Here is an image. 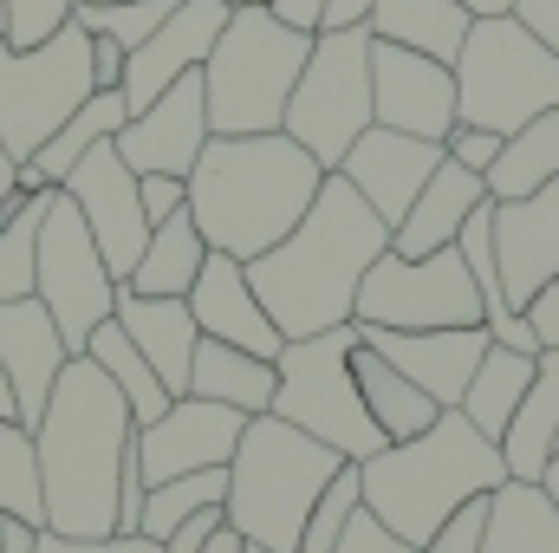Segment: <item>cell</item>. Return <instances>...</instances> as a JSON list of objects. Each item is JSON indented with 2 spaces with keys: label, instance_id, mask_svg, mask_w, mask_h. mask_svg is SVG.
Returning a JSON list of instances; mask_svg holds the SVG:
<instances>
[{
  "label": "cell",
  "instance_id": "51",
  "mask_svg": "<svg viewBox=\"0 0 559 553\" xmlns=\"http://www.w3.org/2000/svg\"><path fill=\"white\" fill-rule=\"evenodd\" d=\"M365 13H371V0H325L319 26H365Z\"/></svg>",
  "mask_w": 559,
  "mask_h": 553
},
{
  "label": "cell",
  "instance_id": "55",
  "mask_svg": "<svg viewBox=\"0 0 559 553\" xmlns=\"http://www.w3.org/2000/svg\"><path fill=\"white\" fill-rule=\"evenodd\" d=\"M540 489H547V495L559 502V449H554V462H547V475H540Z\"/></svg>",
  "mask_w": 559,
  "mask_h": 553
},
{
  "label": "cell",
  "instance_id": "59",
  "mask_svg": "<svg viewBox=\"0 0 559 553\" xmlns=\"http://www.w3.org/2000/svg\"><path fill=\"white\" fill-rule=\"evenodd\" d=\"M248 553H267V548H248Z\"/></svg>",
  "mask_w": 559,
  "mask_h": 553
},
{
  "label": "cell",
  "instance_id": "30",
  "mask_svg": "<svg viewBox=\"0 0 559 553\" xmlns=\"http://www.w3.org/2000/svg\"><path fill=\"white\" fill-rule=\"evenodd\" d=\"M352 339H358V332H352ZM352 378H358V398H365L371 423L384 430V443H411V436H423V430L442 416L417 385H411L404 372H391L371 345H352Z\"/></svg>",
  "mask_w": 559,
  "mask_h": 553
},
{
  "label": "cell",
  "instance_id": "37",
  "mask_svg": "<svg viewBox=\"0 0 559 553\" xmlns=\"http://www.w3.org/2000/svg\"><path fill=\"white\" fill-rule=\"evenodd\" d=\"M0 515H20V521L46 528V502H39V456H33V430H20L13 416H0Z\"/></svg>",
  "mask_w": 559,
  "mask_h": 553
},
{
  "label": "cell",
  "instance_id": "21",
  "mask_svg": "<svg viewBox=\"0 0 559 553\" xmlns=\"http://www.w3.org/2000/svg\"><path fill=\"white\" fill-rule=\"evenodd\" d=\"M66 339L52 326V313L39 299H0V372L13 385V411H20V430H33L59 372H66Z\"/></svg>",
  "mask_w": 559,
  "mask_h": 553
},
{
  "label": "cell",
  "instance_id": "36",
  "mask_svg": "<svg viewBox=\"0 0 559 553\" xmlns=\"http://www.w3.org/2000/svg\"><path fill=\"white\" fill-rule=\"evenodd\" d=\"M228 502V469H202V475H176V482H156L150 495H143V541H169L189 515H202V508H222Z\"/></svg>",
  "mask_w": 559,
  "mask_h": 553
},
{
  "label": "cell",
  "instance_id": "25",
  "mask_svg": "<svg viewBox=\"0 0 559 553\" xmlns=\"http://www.w3.org/2000/svg\"><path fill=\"white\" fill-rule=\"evenodd\" d=\"M559 449V352L534 358V385L527 398L514 404L508 430H501V462H508V482H540L547 462Z\"/></svg>",
  "mask_w": 559,
  "mask_h": 553
},
{
  "label": "cell",
  "instance_id": "46",
  "mask_svg": "<svg viewBox=\"0 0 559 553\" xmlns=\"http://www.w3.org/2000/svg\"><path fill=\"white\" fill-rule=\"evenodd\" d=\"M521 319L534 326L540 352H559V280H554V286H540V293H534V306H527Z\"/></svg>",
  "mask_w": 559,
  "mask_h": 553
},
{
  "label": "cell",
  "instance_id": "6",
  "mask_svg": "<svg viewBox=\"0 0 559 553\" xmlns=\"http://www.w3.org/2000/svg\"><path fill=\"white\" fill-rule=\"evenodd\" d=\"M306 52H312V33L286 26L274 7H235L228 26H222V39H215V52H209V66H202L209 131L215 138L280 131Z\"/></svg>",
  "mask_w": 559,
  "mask_h": 553
},
{
  "label": "cell",
  "instance_id": "57",
  "mask_svg": "<svg viewBox=\"0 0 559 553\" xmlns=\"http://www.w3.org/2000/svg\"><path fill=\"white\" fill-rule=\"evenodd\" d=\"M222 7H274V0H222Z\"/></svg>",
  "mask_w": 559,
  "mask_h": 553
},
{
  "label": "cell",
  "instance_id": "22",
  "mask_svg": "<svg viewBox=\"0 0 559 553\" xmlns=\"http://www.w3.org/2000/svg\"><path fill=\"white\" fill-rule=\"evenodd\" d=\"M189 313H195V332H202V339H222V345H235V352L280 358V345H286L274 332V319H267V306L254 299L248 268H241L235 255H215V248H209L202 274L189 286Z\"/></svg>",
  "mask_w": 559,
  "mask_h": 553
},
{
  "label": "cell",
  "instance_id": "54",
  "mask_svg": "<svg viewBox=\"0 0 559 553\" xmlns=\"http://www.w3.org/2000/svg\"><path fill=\"white\" fill-rule=\"evenodd\" d=\"M209 553H248V541H241V534H235V528H222V534H215V541H209Z\"/></svg>",
  "mask_w": 559,
  "mask_h": 553
},
{
  "label": "cell",
  "instance_id": "50",
  "mask_svg": "<svg viewBox=\"0 0 559 553\" xmlns=\"http://www.w3.org/2000/svg\"><path fill=\"white\" fill-rule=\"evenodd\" d=\"M274 13L286 26H299V33H319V20H325V0H274Z\"/></svg>",
  "mask_w": 559,
  "mask_h": 553
},
{
  "label": "cell",
  "instance_id": "43",
  "mask_svg": "<svg viewBox=\"0 0 559 553\" xmlns=\"http://www.w3.org/2000/svg\"><path fill=\"white\" fill-rule=\"evenodd\" d=\"M332 553H423V548L397 541V534H391V528H384V521H378V515H371L365 502H358V515L345 521V541H338Z\"/></svg>",
  "mask_w": 559,
  "mask_h": 553
},
{
  "label": "cell",
  "instance_id": "56",
  "mask_svg": "<svg viewBox=\"0 0 559 553\" xmlns=\"http://www.w3.org/2000/svg\"><path fill=\"white\" fill-rule=\"evenodd\" d=\"M0 416H13V423H20V411H13V385H7V372H0Z\"/></svg>",
  "mask_w": 559,
  "mask_h": 553
},
{
  "label": "cell",
  "instance_id": "44",
  "mask_svg": "<svg viewBox=\"0 0 559 553\" xmlns=\"http://www.w3.org/2000/svg\"><path fill=\"white\" fill-rule=\"evenodd\" d=\"M138 196H143L150 228H156V222H169L176 209H189V183H182V176H138Z\"/></svg>",
  "mask_w": 559,
  "mask_h": 553
},
{
  "label": "cell",
  "instance_id": "15",
  "mask_svg": "<svg viewBox=\"0 0 559 553\" xmlns=\"http://www.w3.org/2000/svg\"><path fill=\"white\" fill-rule=\"evenodd\" d=\"M248 416L209 398H176L150 430H138V469L143 489L176 482V475H202V469H228L235 443H241Z\"/></svg>",
  "mask_w": 559,
  "mask_h": 553
},
{
  "label": "cell",
  "instance_id": "10",
  "mask_svg": "<svg viewBox=\"0 0 559 553\" xmlns=\"http://www.w3.org/2000/svg\"><path fill=\"white\" fill-rule=\"evenodd\" d=\"M98 92L92 79V33L66 20L46 46H0V143L13 163H26L85 98Z\"/></svg>",
  "mask_w": 559,
  "mask_h": 553
},
{
  "label": "cell",
  "instance_id": "5",
  "mask_svg": "<svg viewBox=\"0 0 559 553\" xmlns=\"http://www.w3.org/2000/svg\"><path fill=\"white\" fill-rule=\"evenodd\" d=\"M338 469H345V456L312 443L306 430H293L280 416H248V430H241V443L228 456V502H222V515H228V528L248 548L293 553L312 502L332 489Z\"/></svg>",
  "mask_w": 559,
  "mask_h": 553
},
{
  "label": "cell",
  "instance_id": "38",
  "mask_svg": "<svg viewBox=\"0 0 559 553\" xmlns=\"http://www.w3.org/2000/svg\"><path fill=\"white\" fill-rule=\"evenodd\" d=\"M176 7H182V0H111V7H72V20H79L85 33H105V39H118L124 52H138Z\"/></svg>",
  "mask_w": 559,
  "mask_h": 553
},
{
  "label": "cell",
  "instance_id": "9",
  "mask_svg": "<svg viewBox=\"0 0 559 553\" xmlns=\"http://www.w3.org/2000/svg\"><path fill=\"white\" fill-rule=\"evenodd\" d=\"M352 326L338 332H319V339H286L274 358L280 372V391H274V411L280 423L306 430L312 443L338 449L345 462H365L384 449V430L371 423L365 398H358V378H352Z\"/></svg>",
  "mask_w": 559,
  "mask_h": 553
},
{
  "label": "cell",
  "instance_id": "3",
  "mask_svg": "<svg viewBox=\"0 0 559 553\" xmlns=\"http://www.w3.org/2000/svg\"><path fill=\"white\" fill-rule=\"evenodd\" d=\"M325 176L332 169H319L286 131L209 138L189 169V222L202 228V242L215 255L254 261L306 222Z\"/></svg>",
  "mask_w": 559,
  "mask_h": 553
},
{
  "label": "cell",
  "instance_id": "49",
  "mask_svg": "<svg viewBox=\"0 0 559 553\" xmlns=\"http://www.w3.org/2000/svg\"><path fill=\"white\" fill-rule=\"evenodd\" d=\"M39 534H46V528H33V521H20V515H0V553H33Z\"/></svg>",
  "mask_w": 559,
  "mask_h": 553
},
{
  "label": "cell",
  "instance_id": "48",
  "mask_svg": "<svg viewBox=\"0 0 559 553\" xmlns=\"http://www.w3.org/2000/svg\"><path fill=\"white\" fill-rule=\"evenodd\" d=\"M124 46L118 39H105V33H92V79H98V92H118L124 85Z\"/></svg>",
  "mask_w": 559,
  "mask_h": 553
},
{
  "label": "cell",
  "instance_id": "34",
  "mask_svg": "<svg viewBox=\"0 0 559 553\" xmlns=\"http://www.w3.org/2000/svg\"><path fill=\"white\" fill-rule=\"evenodd\" d=\"M85 358H92V365H98V372L118 385V398L131 404V423H138V430H150L156 416L176 404V398L163 391V378L150 372V358H143L138 345L124 339V326H118V319H105V326L85 339Z\"/></svg>",
  "mask_w": 559,
  "mask_h": 553
},
{
  "label": "cell",
  "instance_id": "16",
  "mask_svg": "<svg viewBox=\"0 0 559 553\" xmlns=\"http://www.w3.org/2000/svg\"><path fill=\"white\" fill-rule=\"evenodd\" d=\"M209 138H215V131H209L202 72H189V79H176L156 105H143L138 118H124V131L111 143H118V156H124L131 176H182V183H189V169H195V156H202Z\"/></svg>",
  "mask_w": 559,
  "mask_h": 553
},
{
  "label": "cell",
  "instance_id": "28",
  "mask_svg": "<svg viewBox=\"0 0 559 553\" xmlns=\"http://www.w3.org/2000/svg\"><path fill=\"white\" fill-rule=\"evenodd\" d=\"M365 26H371V39H391V46H411L423 59L455 66V52H462L475 13L455 7V0H371Z\"/></svg>",
  "mask_w": 559,
  "mask_h": 553
},
{
  "label": "cell",
  "instance_id": "23",
  "mask_svg": "<svg viewBox=\"0 0 559 553\" xmlns=\"http://www.w3.org/2000/svg\"><path fill=\"white\" fill-rule=\"evenodd\" d=\"M481 202H488V183H481L475 169H462V163L442 156V169L423 183V196L411 202V215L391 228V255L423 261V255H436V248H455L462 222H468Z\"/></svg>",
  "mask_w": 559,
  "mask_h": 553
},
{
  "label": "cell",
  "instance_id": "42",
  "mask_svg": "<svg viewBox=\"0 0 559 553\" xmlns=\"http://www.w3.org/2000/svg\"><path fill=\"white\" fill-rule=\"evenodd\" d=\"M501 143L508 138H495V131H481V125H455V131L442 138V156L462 163V169H475V176H488L495 156H501Z\"/></svg>",
  "mask_w": 559,
  "mask_h": 553
},
{
  "label": "cell",
  "instance_id": "11",
  "mask_svg": "<svg viewBox=\"0 0 559 553\" xmlns=\"http://www.w3.org/2000/svg\"><path fill=\"white\" fill-rule=\"evenodd\" d=\"M33 299L52 313V326H59V339H66L72 358H79L85 339L118 313V280H111L105 255H98V242H92V228H85V215L72 209L66 189L52 196V209H46V222H39Z\"/></svg>",
  "mask_w": 559,
  "mask_h": 553
},
{
  "label": "cell",
  "instance_id": "32",
  "mask_svg": "<svg viewBox=\"0 0 559 553\" xmlns=\"http://www.w3.org/2000/svg\"><path fill=\"white\" fill-rule=\"evenodd\" d=\"M481 183H488V202H521V196H540L547 183H559V105L501 143V156Z\"/></svg>",
  "mask_w": 559,
  "mask_h": 553
},
{
  "label": "cell",
  "instance_id": "47",
  "mask_svg": "<svg viewBox=\"0 0 559 553\" xmlns=\"http://www.w3.org/2000/svg\"><path fill=\"white\" fill-rule=\"evenodd\" d=\"M514 20H521L547 52H559V0H514Z\"/></svg>",
  "mask_w": 559,
  "mask_h": 553
},
{
  "label": "cell",
  "instance_id": "60",
  "mask_svg": "<svg viewBox=\"0 0 559 553\" xmlns=\"http://www.w3.org/2000/svg\"><path fill=\"white\" fill-rule=\"evenodd\" d=\"M0 33H7V20H0Z\"/></svg>",
  "mask_w": 559,
  "mask_h": 553
},
{
  "label": "cell",
  "instance_id": "40",
  "mask_svg": "<svg viewBox=\"0 0 559 553\" xmlns=\"http://www.w3.org/2000/svg\"><path fill=\"white\" fill-rule=\"evenodd\" d=\"M0 20H7V33H0V46H46L66 20H72V0H0Z\"/></svg>",
  "mask_w": 559,
  "mask_h": 553
},
{
  "label": "cell",
  "instance_id": "19",
  "mask_svg": "<svg viewBox=\"0 0 559 553\" xmlns=\"http://www.w3.org/2000/svg\"><path fill=\"white\" fill-rule=\"evenodd\" d=\"M495 274L508 313H527L534 293L559 280V183L521 202H495Z\"/></svg>",
  "mask_w": 559,
  "mask_h": 553
},
{
  "label": "cell",
  "instance_id": "7",
  "mask_svg": "<svg viewBox=\"0 0 559 553\" xmlns=\"http://www.w3.org/2000/svg\"><path fill=\"white\" fill-rule=\"evenodd\" d=\"M449 72H455V125H481L495 138H514L521 125L559 105V52H547L514 13L475 20Z\"/></svg>",
  "mask_w": 559,
  "mask_h": 553
},
{
  "label": "cell",
  "instance_id": "4",
  "mask_svg": "<svg viewBox=\"0 0 559 553\" xmlns=\"http://www.w3.org/2000/svg\"><path fill=\"white\" fill-rule=\"evenodd\" d=\"M501 482H508L501 443H488L462 411H442L423 436L384 443L378 456L358 462V495H365V508H371L397 541H411V548H423L462 502L495 495Z\"/></svg>",
  "mask_w": 559,
  "mask_h": 553
},
{
  "label": "cell",
  "instance_id": "29",
  "mask_svg": "<svg viewBox=\"0 0 559 553\" xmlns=\"http://www.w3.org/2000/svg\"><path fill=\"white\" fill-rule=\"evenodd\" d=\"M202 261H209V242H202V228L189 222V209H176L169 222L150 228V248L138 255V268H131L124 286L143 293V299H189Z\"/></svg>",
  "mask_w": 559,
  "mask_h": 553
},
{
  "label": "cell",
  "instance_id": "45",
  "mask_svg": "<svg viewBox=\"0 0 559 553\" xmlns=\"http://www.w3.org/2000/svg\"><path fill=\"white\" fill-rule=\"evenodd\" d=\"M33 553H163L156 541L143 534H105V541H66V534H39Z\"/></svg>",
  "mask_w": 559,
  "mask_h": 553
},
{
  "label": "cell",
  "instance_id": "24",
  "mask_svg": "<svg viewBox=\"0 0 559 553\" xmlns=\"http://www.w3.org/2000/svg\"><path fill=\"white\" fill-rule=\"evenodd\" d=\"M111 319L124 326V339L150 358V372L163 378V391L182 398L189 391V358H195V339H202L189 299H143L131 286H118V313Z\"/></svg>",
  "mask_w": 559,
  "mask_h": 553
},
{
  "label": "cell",
  "instance_id": "31",
  "mask_svg": "<svg viewBox=\"0 0 559 553\" xmlns=\"http://www.w3.org/2000/svg\"><path fill=\"white\" fill-rule=\"evenodd\" d=\"M481 553H559V502L540 482H501L488 495Z\"/></svg>",
  "mask_w": 559,
  "mask_h": 553
},
{
  "label": "cell",
  "instance_id": "27",
  "mask_svg": "<svg viewBox=\"0 0 559 553\" xmlns=\"http://www.w3.org/2000/svg\"><path fill=\"white\" fill-rule=\"evenodd\" d=\"M124 118H131L124 92H92V98H85V105H79L52 138L20 163V189H26V196H33V189H59L85 150H98V143H111L118 131H124Z\"/></svg>",
  "mask_w": 559,
  "mask_h": 553
},
{
  "label": "cell",
  "instance_id": "8",
  "mask_svg": "<svg viewBox=\"0 0 559 553\" xmlns=\"http://www.w3.org/2000/svg\"><path fill=\"white\" fill-rule=\"evenodd\" d=\"M280 131L319 169H338L345 150L371 131V26H319L286 98Z\"/></svg>",
  "mask_w": 559,
  "mask_h": 553
},
{
  "label": "cell",
  "instance_id": "1",
  "mask_svg": "<svg viewBox=\"0 0 559 553\" xmlns=\"http://www.w3.org/2000/svg\"><path fill=\"white\" fill-rule=\"evenodd\" d=\"M33 456H39L46 534H66V541L118 534V489H124V462L138 456V423L118 385L85 352L66 358L46 411L33 423Z\"/></svg>",
  "mask_w": 559,
  "mask_h": 553
},
{
  "label": "cell",
  "instance_id": "18",
  "mask_svg": "<svg viewBox=\"0 0 559 553\" xmlns=\"http://www.w3.org/2000/svg\"><path fill=\"white\" fill-rule=\"evenodd\" d=\"M228 13L235 7H222V0H182L150 39H143L138 52L124 59V105H131V118H138L143 105H156L176 79H189V72H202L209 66V52H215V39H222V26H228Z\"/></svg>",
  "mask_w": 559,
  "mask_h": 553
},
{
  "label": "cell",
  "instance_id": "12",
  "mask_svg": "<svg viewBox=\"0 0 559 553\" xmlns=\"http://www.w3.org/2000/svg\"><path fill=\"white\" fill-rule=\"evenodd\" d=\"M352 326H384V332H442V326H481V293L462 268L455 248H436L423 261L378 255L371 274L358 280Z\"/></svg>",
  "mask_w": 559,
  "mask_h": 553
},
{
  "label": "cell",
  "instance_id": "58",
  "mask_svg": "<svg viewBox=\"0 0 559 553\" xmlns=\"http://www.w3.org/2000/svg\"><path fill=\"white\" fill-rule=\"evenodd\" d=\"M72 7H111V0H72Z\"/></svg>",
  "mask_w": 559,
  "mask_h": 553
},
{
  "label": "cell",
  "instance_id": "52",
  "mask_svg": "<svg viewBox=\"0 0 559 553\" xmlns=\"http://www.w3.org/2000/svg\"><path fill=\"white\" fill-rule=\"evenodd\" d=\"M13 196H20V163H13V156H7V143H0V209H7Z\"/></svg>",
  "mask_w": 559,
  "mask_h": 553
},
{
  "label": "cell",
  "instance_id": "41",
  "mask_svg": "<svg viewBox=\"0 0 559 553\" xmlns=\"http://www.w3.org/2000/svg\"><path fill=\"white\" fill-rule=\"evenodd\" d=\"M481 541H488V495L462 502V508L423 541V553H481Z\"/></svg>",
  "mask_w": 559,
  "mask_h": 553
},
{
  "label": "cell",
  "instance_id": "20",
  "mask_svg": "<svg viewBox=\"0 0 559 553\" xmlns=\"http://www.w3.org/2000/svg\"><path fill=\"white\" fill-rule=\"evenodd\" d=\"M436 169H442V143L404 138V131H384V125H371L365 138L345 150V163H338V176L378 209L384 228H397V222L411 215V202L423 196V183H429Z\"/></svg>",
  "mask_w": 559,
  "mask_h": 553
},
{
  "label": "cell",
  "instance_id": "17",
  "mask_svg": "<svg viewBox=\"0 0 559 553\" xmlns=\"http://www.w3.org/2000/svg\"><path fill=\"white\" fill-rule=\"evenodd\" d=\"M358 345H371L391 372H404L436 411H455L481 352L495 345L488 326H442V332H384V326H352Z\"/></svg>",
  "mask_w": 559,
  "mask_h": 553
},
{
  "label": "cell",
  "instance_id": "14",
  "mask_svg": "<svg viewBox=\"0 0 559 553\" xmlns=\"http://www.w3.org/2000/svg\"><path fill=\"white\" fill-rule=\"evenodd\" d=\"M371 125L442 143L455 131V72L411 46L371 39Z\"/></svg>",
  "mask_w": 559,
  "mask_h": 553
},
{
  "label": "cell",
  "instance_id": "39",
  "mask_svg": "<svg viewBox=\"0 0 559 553\" xmlns=\"http://www.w3.org/2000/svg\"><path fill=\"white\" fill-rule=\"evenodd\" d=\"M358 462H345L338 475H332V489L312 502V515H306V528H299V548L293 553H332L338 541H345V521L358 515Z\"/></svg>",
  "mask_w": 559,
  "mask_h": 553
},
{
  "label": "cell",
  "instance_id": "35",
  "mask_svg": "<svg viewBox=\"0 0 559 553\" xmlns=\"http://www.w3.org/2000/svg\"><path fill=\"white\" fill-rule=\"evenodd\" d=\"M59 189H20L0 209V299H33V261H39V222Z\"/></svg>",
  "mask_w": 559,
  "mask_h": 553
},
{
  "label": "cell",
  "instance_id": "13",
  "mask_svg": "<svg viewBox=\"0 0 559 553\" xmlns=\"http://www.w3.org/2000/svg\"><path fill=\"white\" fill-rule=\"evenodd\" d=\"M59 189L72 196V209L85 215V228H92V242H98V255H105L111 280L124 286V280H131V268H138V255L150 248V215H143L138 176L124 169L118 143L85 150Z\"/></svg>",
  "mask_w": 559,
  "mask_h": 553
},
{
  "label": "cell",
  "instance_id": "26",
  "mask_svg": "<svg viewBox=\"0 0 559 553\" xmlns=\"http://www.w3.org/2000/svg\"><path fill=\"white\" fill-rule=\"evenodd\" d=\"M280 391L274 358H254V352H235L222 339H195V358H189V391L182 398H209V404H228L241 416H267Z\"/></svg>",
  "mask_w": 559,
  "mask_h": 553
},
{
  "label": "cell",
  "instance_id": "53",
  "mask_svg": "<svg viewBox=\"0 0 559 553\" xmlns=\"http://www.w3.org/2000/svg\"><path fill=\"white\" fill-rule=\"evenodd\" d=\"M455 7H468L475 20H488V13H514V0H455Z\"/></svg>",
  "mask_w": 559,
  "mask_h": 553
},
{
  "label": "cell",
  "instance_id": "2",
  "mask_svg": "<svg viewBox=\"0 0 559 553\" xmlns=\"http://www.w3.org/2000/svg\"><path fill=\"white\" fill-rule=\"evenodd\" d=\"M391 248V228L378 222V209L332 169L306 209V222L267 248L248 268L254 299L267 306L280 339H319V332H338L352 326V306H358V280L371 274V261Z\"/></svg>",
  "mask_w": 559,
  "mask_h": 553
},
{
  "label": "cell",
  "instance_id": "33",
  "mask_svg": "<svg viewBox=\"0 0 559 553\" xmlns=\"http://www.w3.org/2000/svg\"><path fill=\"white\" fill-rule=\"evenodd\" d=\"M527 385H534V358H527V352H514V345H488L455 411L468 416L488 443H501V430H508L514 404L527 398Z\"/></svg>",
  "mask_w": 559,
  "mask_h": 553
}]
</instances>
